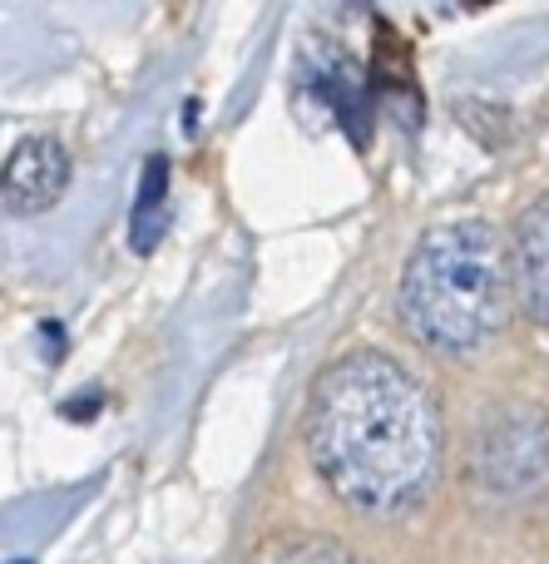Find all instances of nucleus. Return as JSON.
Instances as JSON below:
<instances>
[{"instance_id":"obj_1","label":"nucleus","mask_w":549,"mask_h":564,"mask_svg":"<svg viewBox=\"0 0 549 564\" xmlns=\"http://www.w3.org/2000/svg\"><path fill=\"white\" fill-rule=\"evenodd\" d=\"M307 451L342 506L402 516L441 476V411L402 361L352 351L317 377Z\"/></svg>"},{"instance_id":"obj_2","label":"nucleus","mask_w":549,"mask_h":564,"mask_svg":"<svg viewBox=\"0 0 549 564\" xmlns=\"http://www.w3.org/2000/svg\"><path fill=\"white\" fill-rule=\"evenodd\" d=\"M510 292V258L501 234L481 218H461L431 228L411 248L396 307L421 347L441 357H475L505 327Z\"/></svg>"},{"instance_id":"obj_3","label":"nucleus","mask_w":549,"mask_h":564,"mask_svg":"<svg viewBox=\"0 0 549 564\" xmlns=\"http://www.w3.org/2000/svg\"><path fill=\"white\" fill-rule=\"evenodd\" d=\"M475 480L495 496H530L549 480V411L510 401L475 436Z\"/></svg>"},{"instance_id":"obj_4","label":"nucleus","mask_w":549,"mask_h":564,"mask_svg":"<svg viewBox=\"0 0 549 564\" xmlns=\"http://www.w3.org/2000/svg\"><path fill=\"white\" fill-rule=\"evenodd\" d=\"M69 184V154L59 139L50 134H35L25 144L10 149L6 169H0V194L10 198V208L20 214H40L50 208Z\"/></svg>"},{"instance_id":"obj_5","label":"nucleus","mask_w":549,"mask_h":564,"mask_svg":"<svg viewBox=\"0 0 549 564\" xmlns=\"http://www.w3.org/2000/svg\"><path fill=\"white\" fill-rule=\"evenodd\" d=\"M510 288L530 322L549 327V194L520 214L510 238Z\"/></svg>"},{"instance_id":"obj_6","label":"nucleus","mask_w":549,"mask_h":564,"mask_svg":"<svg viewBox=\"0 0 549 564\" xmlns=\"http://www.w3.org/2000/svg\"><path fill=\"white\" fill-rule=\"evenodd\" d=\"M253 564H356L352 550L332 545V540H287V545L263 550Z\"/></svg>"},{"instance_id":"obj_7","label":"nucleus","mask_w":549,"mask_h":564,"mask_svg":"<svg viewBox=\"0 0 549 564\" xmlns=\"http://www.w3.org/2000/svg\"><path fill=\"white\" fill-rule=\"evenodd\" d=\"M15 564H20V560H15Z\"/></svg>"}]
</instances>
